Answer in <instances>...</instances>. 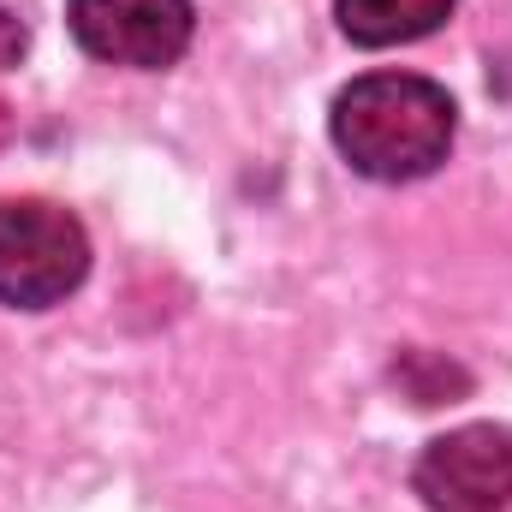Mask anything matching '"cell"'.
<instances>
[{
  "instance_id": "1",
  "label": "cell",
  "mask_w": 512,
  "mask_h": 512,
  "mask_svg": "<svg viewBox=\"0 0 512 512\" xmlns=\"http://www.w3.org/2000/svg\"><path fill=\"white\" fill-rule=\"evenodd\" d=\"M459 108L435 78L417 72H370L334 96V143L352 173L405 185L447 161Z\"/></svg>"
},
{
  "instance_id": "2",
  "label": "cell",
  "mask_w": 512,
  "mask_h": 512,
  "mask_svg": "<svg viewBox=\"0 0 512 512\" xmlns=\"http://www.w3.org/2000/svg\"><path fill=\"white\" fill-rule=\"evenodd\" d=\"M90 274V239L78 215L42 197H0V304L48 310Z\"/></svg>"
},
{
  "instance_id": "3",
  "label": "cell",
  "mask_w": 512,
  "mask_h": 512,
  "mask_svg": "<svg viewBox=\"0 0 512 512\" xmlns=\"http://www.w3.org/2000/svg\"><path fill=\"white\" fill-rule=\"evenodd\" d=\"M411 483L429 512H501L512 501V429L465 423L435 435Z\"/></svg>"
},
{
  "instance_id": "4",
  "label": "cell",
  "mask_w": 512,
  "mask_h": 512,
  "mask_svg": "<svg viewBox=\"0 0 512 512\" xmlns=\"http://www.w3.org/2000/svg\"><path fill=\"white\" fill-rule=\"evenodd\" d=\"M66 24L84 54H96L108 66L161 72L191 48L197 12H191V0H72Z\"/></svg>"
},
{
  "instance_id": "5",
  "label": "cell",
  "mask_w": 512,
  "mask_h": 512,
  "mask_svg": "<svg viewBox=\"0 0 512 512\" xmlns=\"http://www.w3.org/2000/svg\"><path fill=\"white\" fill-rule=\"evenodd\" d=\"M340 30L358 48H399L453 18V0H334Z\"/></svg>"
},
{
  "instance_id": "6",
  "label": "cell",
  "mask_w": 512,
  "mask_h": 512,
  "mask_svg": "<svg viewBox=\"0 0 512 512\" xmlns=\"http://www.w3.org/2000/svg\"><path fill=\"white\" fill-rule=\"evenodd\" d=\"M393 382L405 387L417 405H453V393H465V376L453 370V364H441V358H429V352H411V358H399V370H393Z\"/></svg>"
},
{
  "instance_id": "7",
  "label": "cell",
  "mask_w": 512,
  "mask_h": 512,
  "mask_svg": "<svg viewBox=\"0 0 512 512\" xmlns=\"http://www.w3.org/2000/svg\"><path fill=\"white\" fill-rule=\"evenodd\" d=\"M24 48H30V30H24V18L0 0V72H12V66L24 60Z\"/></svg>"
},
{
  "instance_id": "8",
  "label": "cell",
  "mask_w": 512,
  "mask_h": 512,
  "mask_svg": "<svg viewBox=\"0 0 512 512\" xmlns=\"http://www.w3.org/2000/svg\"><path fill=\"white\" fill-rule=\"evenodd\" d=\"M6 143H12V108L0 102V149H6Z\"/></svg>"
}]
</instances>
